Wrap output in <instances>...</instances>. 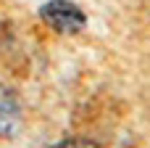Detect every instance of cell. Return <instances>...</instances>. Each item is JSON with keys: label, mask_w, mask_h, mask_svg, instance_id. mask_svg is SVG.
Instances as JSON below:
<instances>
[{"label": "cell", "mask_w": 150, "mask_h": 148, "mask_svg": "<svg viewBox=\"0 0 150 148\" xmlns=\"http://www.w3.org/2000/svg\"><path fill=\"white\" fill-rule=\"evenodd\" d=\"M40 19L50 29H55L61 34H79L87 26L84 11L71 0H50V3H45L40 8Z\"/></svg>", "instance_id": "obj_1"}, {"label": "cell", "mask_w": 150, "mask_h": 148, "mask_svg": "<svg viewBox=\"0 0 150 148\" xmlns=\"http://www.w3.org/2000/svg\"><path fill=\"white\" fill-rule=\"evenodd\" d=\"M53 148H100V146L95 140H90V138H66V140L55 143Z\"/></svg>", "instance_id": "obj_3"}, {"label": "cell", "mask_w": 150, "mask_h": 148, "mask_svg": "<svg viewBox=\"0 0 150 148\" xmlns=\"http://www.w3.org/2000/svg\"><path fill=\"white\" fill-rule=\"evenodd\" d=\"M24 111H21V101L18 95L11 90V87H3L0 85V138H11L18 132L21 127V119Z\"/></svg>", "instance_id": "obj_2"}]
</instances>
